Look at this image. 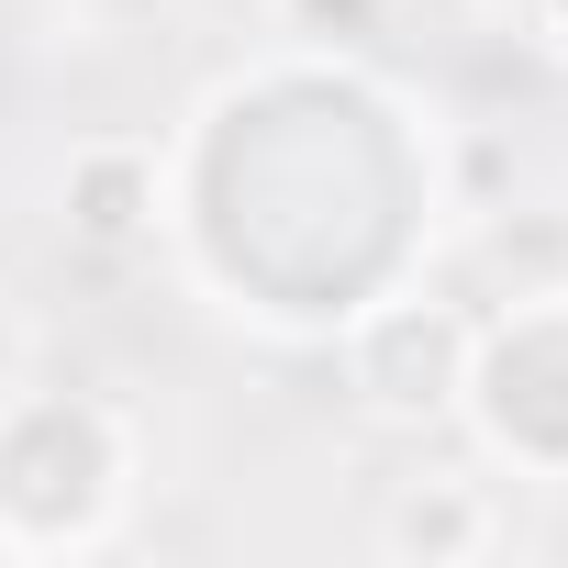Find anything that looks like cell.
<instances>
[{
    "mask_svg": "<svg viewBox=\"0 0 568 568\" xmlns=\"http://www.w3.org/2000/svg\"><path fill=\"white\" fill-rule=\"evenodd\" d=\"M435 212V134L335 45L223 79L168 156V223L190 267L278 335H335L357 302L402 291Z\"/></svg>",
    "mask_w": 568,
    "mask_h": 568,
    "instance_id": "1",
    "label": "cell"
},
{
    "mask_svg": "<svg viewBox=\"0 0 568 568\" xmlns=\"http://www.w3.org/2000/svg\"><path fill=\"white\" fill-rule=\"evenodd\" d=\"M134 490V424L101 390H23L0 379V546L68 557L123 524Z\"/></svg>",
    "mask_w": 568,
    "mask_h": 568,
    "instance_id": "2",
    "label": "cell"
},
{
    "mask_svg": "<svg viewBox=\"0 0 568 568\" xmlns=\"http://www.w3.org/2000/svg\"><path fill=\"white\" fill-rule=\"evenodd\" d=\"M457 424L479 435L490 468L568 490V278H546V291H513L501 313H479Z\"/></svg>",
    "mask_w": 568,
    "mask_h": 568,
    "instance_id": "3",
    "label": "cell"
},
{
    "mask_svg": "<svg viewBox=\"0 0 568 568\" xmlns=\"http://www.w3.org/2000/svg\"><path fill=\"white\" fill-rule=\"evenodd\" d=\"M468 335H479V313H468L457 291L402 278V291H379V302H357V313L335 324V379H346V402H357L368 424L435 435V424H457Z\"/></svg>",
    "mask_w": 568,
    "mask_h": 568,
    "instance_id": "4",
    "label": "cell"
},
{
    "mask_svg": "<svg viewBox=\"0 0 568 568\" xmlns=\"http://www.w3.org/2000/svg\"><path fill=\"white\" fill-rule=\"evenodd\" d=\"M57 223H68V245H90V256L156 245V223H168V156H156L145 134H90V145H68Z\"/></svg>",
    "mask_w": 568,
    "mask_h": 568,
    "instance_id": "5",
    "label": "cell"
},
{
    "mask_svg": "<svg viewBox=\"0 0 568 568\" xmlns=\"http://www.w3.org/2000/svg\"><path fill=\"white\" fill-rule=\"evenodd\" d=\"M379 546L413 557V568H468V557L501 546V501H490V479H468V468H413V479H390V501H379Z\"/></svg>",
    "mask_w": 568,
    "mask_h": 568,
    "instance_id": "6",
    "label": "cell"
},
{
    "mask_svg": "<svg viewBox=\"0 0 568 568\" xmlns=\"http://www.w3.org/2000/svg\"><path fill=\"white\" fill-rule=\"evenodd\" d=\"M267 12L291 23L302 45H335V57H346V45H368V34H390V12H402V0H267Z\"/></svg>",
    "mask_w": 568,
    "mask_h": 568,
    "instance_id": "7",
    "label": "cell"
},
{
    "mask_svg": "<svg viewBox=\"0 0 568 568\" xmlns=\"http://www.w3.org/2000/svg\"><path fill=\"white\" fill-rule=\"evenodd\" d=\"M501 12H513V34H524V45H546V57L568 68V0H501Z\"/></svg>",
    "mask_w": 568,
    "mask_h": 568,
    "instance_id": "8",
    "label": "cell"
},
{
    "mask_svg": "<svg viewBox=\"0 0 568 568\" xmlns=\"http://www.w3.org/2000/svg\"><path fill=\"white\" fill-rule=\"evenodd\" d=\"M0 379H23V324L0 313Z\"/></svg>",
    "mask_w": 568,
    "mask_h": 568,
    "instance_id": "9",
    "label": "cell"
}]
</instances>
